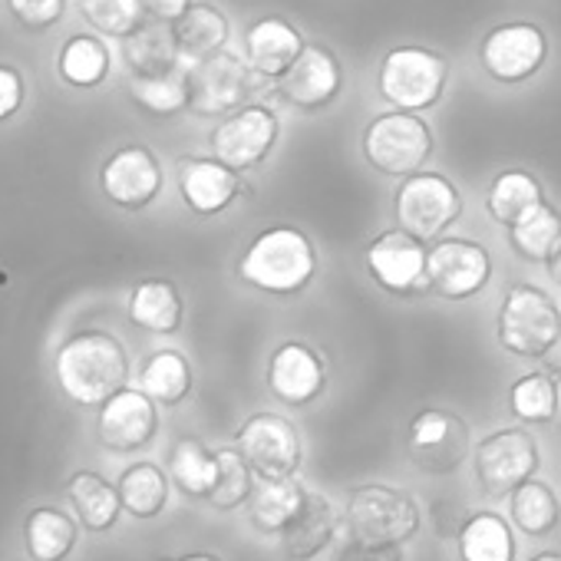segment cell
Listing matches in <instances>:
<instances>
[{"label": "cell", "mask_w": 561, "mask_h": 561, "mask_svg": "<svg viewBox=\"0 0 561 561\" xmlns=\"http://www.w3.org/2000/svg\"><path fill=\"white\" fill-rule=\"evenodd\" d=\"M172 37H175L182 64H195V60H205V57L225 50L231 27H228V18L215 4H192L172 24Z\"/></svg>", "instance_id": "cell-24"}, {"label": "cell", "mask_w": 561, "mask_h": 561, "mask_svg": "<svg viewBox=\"0 0 561 561\" xmlns=\"http://www.w3.org/2000/svg\"><path fill=\"white\" fill-rule=\"evenodd\" d=\"M495 334L512 357L522 360L548 357L561 341L558 305L535 285H515L499 308Z\"/></svg>", "instance_id": "cell-3"}, {"label": "cell", "mask_w": 561, "mask_h": 561, "mask_svg": "<svg viewBox=\"0 0 561 561\" xmlns=\"http://www.w3.org/2000/svg\"><path fill=\"white\" fill-rule=\"evenodd\" d=\"M337 561H407L403 558V545H390V541H367V538H354L341 548Z\"/></svg>", "instance_id": "cell-42"}, {"label": "cell", "mask_w": 561, "mask_h": 561, "mask_svg": "<svg viewBox=\"0 0 561 561\" xmlns=\"http://www.w3.org/2000/svg\"><path fill=\"white\" fill-rule=\"evenodd\" d=\"M264 380H267V390L274 400L288 403V407H308L324 393L328 367L314 347H308L301 341H288L271 354Z\"/></svg>", "instance_id": "cell-19"}, {"label": "cell", "mask_w": 561, "mask_h": 561, "mask_svg": "<svg viewBox=\"0 0 561 561\" xmlns=\"http://www.w3.org/2000/svg\"><path fill=\"white\" fill-rule=\"evenodd\" d=\"M54 374L73 403L103 407L129 383V357L110 331H77L60 344Z\"/></svg>", "instance_id": "cell-2"}, {"label": "cell", "mask_w": 561, "mask_h": 561, "mask_svg": "<svg viewBox=\"0 0 561 561\" xmlns=\"http://www.w3.org/2000/svg\"><path fill=\"white\" fill-rule=\"evenodd\" d=\"M430 291L443 301H466L479 295L492 277V257L479 241L443 238L426 254Z\"/></svg>", "instance_id": "cell-12"}, {"label": "cell", "mask_w": 561, "mask_h": 561, "mask_svg": "<svg viewBox=\"0 0 561 561\" xmlns=\"http://www.w3.org/2000/svg\"><path fill=\"white\" fill-rule=\"evenodd\" d=\"M548 41L535 24H499L479 44L482 70L499 83H522L541 70Z\"/></svg>", "instance_id": "cell-14"}, {"label": "cell", "mask_w": 561, "mask_h": 561, "mask_svg": "<svg viewBox=\"0 0 561 561\" xmlns=\"http://www.w3.org/2000/svg\"><path fill=\"white\" fill-rule=\"evenodd\" d=\"M433 152V129L420 113L393 110L367 123L364 129V156L367 162L393 179H407L423 172Z\"/></svg>", "instance_id": "cell-5"}, {"label": "cell", "mask_w": 561, "mask_h": 561, "mask_svg": "<svg viewBox=\"0 0 561 561\" xmlns=\"http://www.w3.org/2000/svg\"><path fill=\"white\" fill-rule=\"evenodd\" d=\"M308 489L291 476V479H257L251 499H248V515L251 525L264 535H280L298 508L305 505Z\"/></svg>", "instance_id": "cell-26"}, {"label": "cell", "mask_w": 561, "mask_h": 561, "mask_svg": "<svg viewBox=\"0 0 561 561\" xmlns=\"http://www.w3.org/2000/svg\"><path fill=\"white\" fill-rule=\"evenodd\" d=\"M169 472L185 495L208 499L218 479V459L198 439H179L169 456Z\"/></svg>", "instance_id": "cell-35"}, {"label": "cell", "mask_w": 561, "mask_h": 561, "mask_svg": "<svg viewBox=\"0 0 561 561\" xmlns=\"http://www.w3.org/2000/svg\"><path fill=\"white\" fill-rule=\"evenodd\" d=\"M119 499L123 508L136 518H152L169 502V479L152 462H136L119 476Z\"/></svg>", "instance_id": "cell-36"}, {"label": "cell", "mask_w": 561, "mask_h": 561, "mask_svg": "<svg viewBox=\"0 0 561 561\" xmlns=\"http://www.w3.org/2000/svg\"><path fill=\"white\" fill-rule=\"evenodd\" d=\"M77 11L96 34L116 41H126L149 21L142 0H77Z\"/></svg>", "instance_id": "cell-38"}, {"label": "cell", "mask_w": 561, "mask_h": 561, "mask_svg": "<svg viewBox=\"0 0 561 561\" xmlns=\"http://www.w3.org/2000/svg\"><path fill=\"white\" fill-rule=\"evenodd\" d=\"M70 502L77 508V515L83 518L87 528L93 531H106L116 525L119 512H123V499H119V485H110L103 476L96 472H77L67 485Z\"/></svg>", "instance_id": "cell-30"}, {"label": "cell", "mask_w": 561, "mask_h": 561, "mask_svg": "<svg viewBox=\"0 0 561 561\" xmlns=\"http://www.w3.org/2000/svg\"><path fill=\"white\" fill-rule=\"evenodd\" d=\"M24 106V77L18 67L0 64V123H11Z\"/></svg>", "instance_id": "cell-43"}, {"label": "cell", "mask_w": 561, "mask_h": 561, "mask_svg": "<svg viewBox=\"0 0 561 561\" xmlns=\"http://www.w3.org/2000/svg\"><path fill=\"white\" fill-rule=\"evenodd\" d=\"M420 525H423L420 505L403 489L374 482L354 489L347 499V528L354 538L403 545L420 531Z\"/></svg>", "instance_id": "cell-8"}, {"label": "cell", "mask_w": 561, "mask_h": 561, "mask_svg": "<svg viewBox=\"0 0 561 561\" xmlns=\"http://www.w3.org/2000/svg\"><path fill=\"white\" fill-rule=\"evenodd\" d=\"M508 410L522 423H551L558 413V383L548 374H525L508 390Z\"/></svg>", "instance_id": "cell-39"}, {"label": "cell", "mask_w": 561, "mask_h": 561, "mask_svg": "<svg viewBox=\"0 0 561 561\" xmlns=\"http://www.w3.org/2000/svg\"><path fill=\"white\" fill-rule=\"evenodd\" d=\"M241 188H244L241 175L218 159H182L179 165V195L202 218L231 208Z\"/></svg>", "instance_id": "cell-20"}, {"label": "cell", "mask_w": 561, "mask_h": 561, "mask_svg": "<svg viewBox=\"0 0 561 561\" xmlns=\"http://www.w3.org/2000/svg\"><path fill=\"white\" fill-rule=\"evenodd\" d=\"M123 60L133 77H162L185 67L172 37V24L159 21H146L136 34L123 41Z\"/></svg>", "instance_id": "cell-25"}, {"label": "cell", "mask_w": 561, "mask_h": 561, "mask_svg": "<svg viewBox=\"0 0 561 561\" xmlns=\"http://www.w3.org/2000/svg\"><path fill=\"white\" fill-rule=\"evenodd\" d=\"M129 321L146 331V334H175L182 328V314H185V305H182V295L172 280L165 277H146L139 285L129 291Z\"/></svg>", "instance_id": "cell-23"}, {"label": "cell", "mask_w": 561, "mask_h": 561, "mask_svg": "<svg viewBox=\"0 0 561 561\" xmlns=\"http://www.w3.org/2000/svg\"><path fill=\"white\" fill-rule=\"evenodd\" d=\"M561 241V215L545 202L538 205L531 215H525L522 221H515L508 228V244L518 257L535 261V264H548L551 251Z\"/></svg>", "instance_id": "cell-34"}, {"label": "cell", "mask_w": 561, "mask_h": 561, "mask_svg": "<svg viewBox=\"0 0 561 561\" xmlns=\"http://www.w3.org/2000/svg\"><path fill=\"white\" fill-rule=\"evenodd\" d=\"M341 518L328 495L308 492L298 515L280 528V554L288 561H311L337 538Z\"/></svg>", "instance_id": "cell-22"}, {"label": "cell", "mask_w": 561, "mask_h": 561, "mask_svg": "<svg viewBox=\"0 0 561 561\" xmlns=\"http://www.w3.org/2000/svg\"><path fill=\"white\" fill-rule=\"evenodd\" d=\"M472 472L489 499L512 495L538 472V446L525 430H499L485 436L472 453Z\"/></svg>", "instance_id": "cell-10"}, {"label": "cell", "mask_w": 561, "mask_h": 561, "mask_svg": "<svg viewBox=\"0 0 561 561\" xmlns=\"http://www.w3.org/2000/svg\"><path fill=\"white\" fill-rule=\"evenodd\" d=\"M162 165L152 149L146 146H123L116 149L103 169H100V188L103 195L123 208V211H142L149 208L162 192Z\"/></svg>", "instance_id": "cell-15"}, {"label": "cell", "mask_w": 561, "mask_h": 561, "mask_svg": "<svg viewBox=\"0 0 561 561\" xmlns=\"http://www.w3.org/2000/svg\"><path fill=\"white\" fill-rule=\"evenodd\" d=\"M305 37L285 18H264L244 31V60L261 80H277L305 50Z\"/></svg>", "instance_id": "cell-21"}, {"label": "cell", "mask_w": 561, "mask_h": 561, "mask_svg": "<svg viewBox=\"0 0 561 561\" xmlns=\"http://www.w3.org/2000/svg\"><path fill=\"white\" fill-rule=\"evenodd\" d=\"M548 274H551V280L561 288V241H558V248L551 251V257H548Z\"/></svg>", "instance_id": "cell-45"}, {"label": "cell", "mask_w": 561, "mask_h": 561, "mask_svg": "<svg viewBox=\"0 0 561 561\" xmlns=\"http://www.w3.org/2000/svg\"><path fill=\"white\" fill-rule=\"evenodd\" d=\"M449 64L426 47H397L380 60L377 90L393 110L420 113L443 100Z\"/></svg>", "instance_id": "cell-4"}, {"label": "cell", "mask_w": 561, "mask_h": 561, "mask_svg": "<svg viewBox=\"0 0 561 561\" xmlns=\"http://www.w3.org/2000/svg\"><path fill=\"white\" fill-rule=\"evenodd\" d=\"M407 449L423 472H456L469 453V430L449 410H423L407 430Z\"/></svg>", "instance_id": "cell-17"}, {"label": "cell", "mask_w": 561, "mask_h": 561, "mask_svg": "<svg viewBox=\"0 0 561 561\" xmlns=\"http://www.w3.org/2000/svg\"><path fill=\"white\" fill-rule=\"evenodd\" d=\"M11 18L24 27V31H50L64 21L67 14V0H8Z\"/></svg>", "instance_id": "cell-41"}, {"label": "cell", "mask_w": 561, "mask_h": 561, "mask_svg": "<svg viewBox=\"0 0 561 561\" xmlns=\"http://www.w3.org/2000/svg\"><path fill=\"white\" fill-rule=\"evenodd\" d=\"M234 446L257 479H291L305 459L295 423L277 413L248 416L234 433Z\"/></svg>", "instance_id": "cell-9"}, {"label": "cell", "mask_w": 561, "mask_h": 561, "mask_svg": "<svg viewBox=\"0 0 561 561\" xmlns=\"http://www.w3.org/2000/svg\"><path fill=\"white\" fill-rule=\"evenodd\" d=\"M426 254H430L426 241L413 238L403 228H393L370 241L364 261H367L370 280L380 291H387L393 298H413L430 288Z\"/></svg>", "instance_id": "cell-11"}, {"label": "cell", "mask_w": 561, "mask_h": 561, "mask_svg": "<svg viewBox=\"0 0 561 561\" xmlns=\"http://www.w3.org/2000/svg\"><path fill=\"white\" fill-rule=\"evenodd\" d=\"M238 280L254 291L291 298L301 295L318 274V251L311 238L295 225H274L251 238L238 257Z\"/></svg>", "instance_id": "cell-1"}, {"label": "cell", "mask_w": 561, "mask_h": 561, "mask_svg": "<svg viewBox=\"0 0 561 561\" xmlns=\"http://www.w3.org/2000/svg\"><path fill=\"white\" fill-rule=\"evenodd\" d=\"M280 133L277 116L267 106L257 103H244L241 110L228 113L215 129H211V156L225 165H231L234 172L254 169L257 162H264V156L274 149Z\"/></svg>", "instance_id": "cell-13"}, {"label": "cell", "mask_w": 561, "mask_h": 561, "mask_svg": "<svg viewBox=\"0 0 561 561\" xmlns=\"http://www.w3.org/2000/svg\"><path fill=\"white\" fill-rule=\"evenodd\" d=\"M397 225L420 241H436L462 215L459 188L439 172H413L403 179L393 198Z\"/></svg>", "instance_id": "cell-7"}, {"label": "cell", "mask_w": 561, "mask_h": 561, "mask_svg": "<svg viewBox=\"0 0 561 561\" xmlns=\"http://www.w3.org/2000/svg\"><path fill=\"white\" fill-rule=\"evenodd\" d=\"M254 70L241 54L218 50L205 60L185 64L188 83V113L195 116H228L248 103L254 93Z\"/></svg>", "instance_id": "cell-6"}, {"label": "cell", "mask_w": 561, "mask_h": 561, "mask_svg": "<svg viewBox=\"0 0 561 561\" xmlns=\"http://www.w3.org/2000/svg\"><path fill=\"white\" fill-rule=\"evenodd\" d=\"M113 70V54L100 34H77L57 54V73L73 90H96Z\"/></svg>", "instance_id": "cell-27"}, {"label": "cell", "mask_w": 561, "mask_h": 561, "mask_svg": "<svg viewBox=\"0 0 561 561\" xmlns=\"http://www.w3.org/2000/svg\"><path fill=\"white\" fill-rule=\"evenodd\" d=\"M159 430V410L156 400L139 387H123L113 393L96 416L100 443L113 453H136L152 443Z\"/></svg>", "instance_id": "cell-18"}, {"label": "cell", "mask_w": 561, "mask_h": 561, "mask_svg": "<svg viewBox=\"0 0 561 561\" xmlns=\"http://www.w3.org/2000/svg\"><path fill=\"white\" fill-rule=\"evenodd\" d=\"M142 8L149 14V21H159V24H175L188 8L192 0H142Z\"/></svg>", "instance_id": "cell-44"}, {"label": "cell", "mask_w": 561, "mask_h": 561, "mask_svg": "<svg viewBox=\"0 0 561 561\" xmlns=\"http://www.w3.org/2000/svg\"><path fill=\"white\" fill-rule=\"evenodd\" d=\"M462 561H515V535L499 512H472L456 531Z\"/></svg>", "instance_id": "cell-28"}, {"label": "cell", "mask_w": 561, "mask_h": 561, "mask_svg": "<svg viewBox=\"0 0 561 561\" xmlns=\"http://www.w3.org/2000/svg\"><path fill=\"white\" fill-rule=\"evenodd\" d=\"M175 561H221L218 554H208V551H192V554H182Z\"/></svg>", "instance_id": "cell-46"}, {"label": "cell", "mask_w": 561, "mask_h": 561, "mask_svg": "<svg viewBox=\"0 0 561 561\" xmlns=\"http://www.w3.org/2000/svg\"><path fill=\"white\" fill-rule=\"evenodd\" d=\"M139 390L162 407H179L192 393V367L179 351H156L139 370Z\"/></svg>", "instance_id": "cell-31"}, {"label": "cell", "mask_w": 561, "mask_h": 561, "mask_svg": "<svg viewBox=\"0 0 561 561\" xmlns=\"http://www.w3.org/2000/svg\"><path fill=\"white\" fill-rule=\"evenodd\" d=\"M341 87H344L341 64L321 44H308L301 57L274 80V93L288 106L305 110V113L328 110L341 96Z\"/></svg>", "instance_id": "cell-16"}, {"label": "cell", "mask_w": 561, "mask_h": 561, "mask_svg": "<svg viewBox=\"0 0 561 561\" xmlns=\"http://www.w3.org/2000/svg\"><path fill=\"white\" fill-rule=\"evenodd\" d=\"M215 459H218V479H215V489H211L208 502L218 512H231V508H238L241 502L251 499L254 472L244 462V456L238 453V446L234 449H215Z\"/></svg>", "instance_id": "cell-40"}, {"label": "cell", "mask_w": 561, "mask_h": 561, "mask_svg": "<svg viewBox=\"0 0 561 561\" xmlns=\"http://www.w3.org/2000/svg\"><path fill=\"white\" fill-rule=\"evenodd\" d=\"M129 96L136 106H142L149 116H179L188 110V83H185V67L162 73V77H133L129 80Z\"/></svg>", "instance_id": "cell-37"}, {"label": "cell", "mask_w": 561, "mask_h": 561, "mask_svg": "<svg viewBox=\"0 0 561 561\" xmlns=\"http://www.w3.org/2000/svg\"><path fill=\"white\" fill-rule=\"evenodd\" d=\"M538 205H545V192H541L538 179L525 169H508V172L495 175V182L489 185V195H485V211L502 228H512L515 221L531 215Z\"/></svg>", "instance_id": "cell-29"}, {"label": "cell", "mask_w": 561, "mask_h": 561, "mask_svg": "<svg viewBox=\"0 0 561 561\" xmlns=\"http://www.w3.org/2000/svg\"><path fill=\"white\" fill-rule=\"evenodd\" d=\"M34 561H64L77 545V522L60 508H37L24 528Z\"/></svg>", "instance_id": "cell-33"}, {"label": "cell", "mask_w": 561, "mask_h": 561, "mask_svg": "<svg viewBox=\"0 0 561 561\" xmlns=\"http://www.w3.org/2000/svg\"><path fill=\"white\" fill-rule=\"evenodd\" d=\"M508 515L512 522L531 535V538H545L558 528L561 522V502L558 495L551 492V485L538 482V479H528L522 482L512 495H508Z\"/></svg>", "instance_id": "cell-32"}, {"label": "cell", "mask_w": 561, "mask_h": 561, "mask_svg": "<svg viewBox=\"0 0 561 561\" xmlns=\"http://www.w3.org/2000/svg\"><path fill=\"white\" fill-rule=\"evenodd\" d=\"M531 561H561V554H554V551H541V554H535Z\"/></svg>", "instance_id": "cell-47"}]
</instances>
